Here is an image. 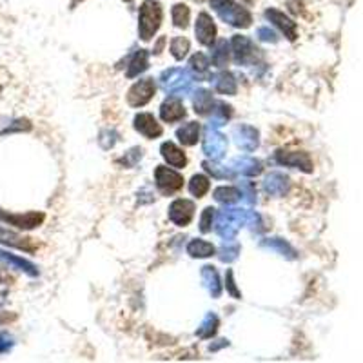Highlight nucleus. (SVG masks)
<instances>
[{
    "label": "nucleus",
    "mask_w": 363,
    "mask_h": 363,
    "mask_svg": "<svg viewBox=\"0 0 363 363\" xmlns=\"http://www.w3.org/2000/svg\"><path fill=\"white\" fill-rule=\"evenodd\" d=\"M232 136L236 138L238 147H242L243 151L252 153L260 144V135H258L256 127L249 126V124H240V126L234 127Z\"/></svg>",
    "instance_id": "2eb2a0df"
},
{
    "label": "nucleus",
    "mask_w": 363,
    "mask_h": 363,
    "mask_svg": "<svg viewBox=\"0 0 363 363\" xmlns=\"http://www.w3.org/2000/svg\"><path fill=\"white\" fill-rule=\"evenodd\" d=\"M189 73H192L197 80H209L211 78V60L204 53L192 55L189 60Z\"/></svg>",
    "instance_id": "5701e85b"
},
{
    "label": "nucleus",
    "mask_w": 363,
    "mask_h": 363,
    "mask_svg": "<svg viewBox=\"0 0 363 363\" xmlns=\"http://www.w3.org/2000/svg\"><path fill=\"white\" fill-rule=\"evenodd\" d=\"M212 10L222 19L226 24L234 25V28H249L252 22V15L245 8L236 4L234 0H211Z\"/></svg>",
    "instance_id": "7ed1b4c3"
},
{
    "label": "nucleus",
    "mask_w": 363,
    "mask_h": 363,
    "mask_svg": "<svg viewBox=\"0 0 363 363\" xmlns=\"http://www.w3.org/2000/svg\"><path fill=\"white\" fill-rule=\"evenodd\" d=\"M200 276H202L204 287L209 291V294L212 298H220V294H222V283H220V276H218L217 269L212 267V265H206V267H202Z\"/></svg>",
    "instance_id": "b1692460"
},
{
    "label": "nucleus",
    "mask_w": 363,
    "mask_h": 363,
    "mask_svg": "<svg viewBox=\"0 0 363 363\" xmlns=\"http://www.w3.org/2000/svg\"><path fill=\"white\" fill-rule=\"evenodd\" d=\"M15 314H10V313H0V323H10L15 320Z\"/></svg>",
    "instance_id": "de8ad7c7"
},
{
    "label": "nucleus",
    "mask_w": 363,
    "mask_h": 363,
    "mask_svg": "<svg viewBox=\"0 0 363 363\" xmlns=\"http://www.w3.org/2000/svg\"><path fill=\"white\" fill-rule=\"evenodd\" d=\"M164 11L158 0H144L138 11V35L142 41H151L160 30Z\"/></svg>",
    "instance_id": "f03ea898"
},
{
    "label": "nucleus",
    "mask_w": 363,
    "mask_h": 363,
    "mask_svg": "<svg viewBox=\"0 0 363 363\" xmlns=\"http://www.w3.org/2000/svg\"><path fill=\"white\" fill-rule=\"evenodd\" d=\"M240 195H242V198L248 204L256 202V187H254L252 182H242V191H240Z\"/></svg>",
    "instance_id": "79ce46f5"
},
{
    "label": "nucleus",
    "mask_w": 363,
    "mask_h": 363,
    "mask_svg": "<svg viewBox=\"0 0 363 363\" xmlns=\"http://www.w3.org/2000/svg\"><path fill=\"white\" fill-rule=\"evenodd\" d=\"M192 217H195V204L186 198H178L169 206V220L175 226L186 227L191 223Z\"/></svg>",
    "instance_id": "f8f14e48"
},
{
    "label": "nucleus",
    "mask_w": 363,
    "mask_h": 363,
    "mask_svg": "<svg viewBox=\"0 0 363 363\" xmlns=\"http://www.w3.org/2000/svg\"><path fill=\"white\" fill-rule=\"evenodd\" d=\"M191 76L189 73L178 67L164 71L160 75V84L166 89V93H169L171 96H182L187 95L191 91Z\"/></svg>",
    "instance_id": "39448f33"
},
{
    "label": "nucleus",
    "mask_w": 363,
    "mask_h": 363,
    "mask_svg": "<svg viewBox=\"0 0 363 363\" xmlns=\"http://www.w3.org/2000/svg\"><path fill=\"white\" fill-rule=\"evenodd\" d=\"M200 131H202V127L198 122H187L177 131V138L180 140V144L187 147L197 146L200 140Z\"/></svg>",
    "instance_id": "a878e982"
},
{
    "label": "nucleus",
    "mask_w": 363,
    "mask_h": 363,
    "mask_svg": "<svg viewBox=\"0 0 363 363\" xmlns=\"http://www.w3.org/2000/svg\"><path fill=\"white\" fill-rule=\"evenodd\" d=\"M256 35H258V38H260V41H263V42H272V44H274V42H278L276 33H274L271 28H267V25H263V28H258Z\"/></svg>",
    "instance_id": "a18cd8bd"
},
{
    "label": "nucleus",
    "mask_w": 363,
    "mask_h": 363,
    "mask_svg": "<svg viewBox=\"0 0 363 363\" xmlns=\"http://www.w3.org/2000/svg\"><path fill=\"white\" fill-rule=\"evenodd\" d=\"M265 19H267V21L271 22L272 25H276L278 30L282 31L283 35L287 36V38L291 42H294L298 38V25H296V22H294L293 19H289V16L285 15V13L274 10V8H269V10L265 11Z\"/></svg>",
    "instance_id": "ddd939ff"
},
{
    "label": "nucleus",
    "mask_w": 363,
    "mask_h": 363,
    "mask_svg": "<svg viewBox=\"0 0 363 363\" xmlns=\"http://www.w3.org/2000/svg\"><path fill=\"white\" fill-rule=\"evenodd\" d=\"M274 160L280 166L294 167V169H300L303 173H313L314 167L311 157L303 151H285V149H280V151L274 153Z\"/></svg>",
    "instance_id": "9d476101"
},
{
    "label": "nucleus",
    "mask_w": 363,
    "mask_h": 363,
    "mask_svg": "<svg viewBox=\"0 0 363 363\" xmlns=\"http://www.w3.org/2000/svg\"><path fill=\"white\" fill-rule=\"evenodd\" d=\"M186 115V107H184V104L178 100L177 96H169L160 106V118L166 122V124H175V122L184 120Z\"/></svg>",
    "instance_id": "f3484780"
},
{
    "label": "nucleus",
    "mask_w": 363,
    "mask_h": 363,
    "mask_svg": "<svg viewBox=\"0 0 363 363\" xmlns=\"http://www.w3.org/2000/svg\"><path fill=\"white\" fill-rule=\"evenodd\" d=\"M231 60V44L227 41H218L211 45V64L212 66L223 67Z\"/></svg>",
    "instance_id": "393cba45"
},
{
    "label": "nucleus",
    "mask_w": 363,
    "mask_h": 363,
    "mask_svg": "<svg viewBox=\"0 0 363 363\" xmlns=\"http://www.w3.org/2000/svg\"><path fill=\"white\" fill-rule=\"evenodd\" d=\"M195 33H197V41L202 45H207V47H211L217 42V25H214V21L209 13L202 11L198 15Z\"/></svg>",
    "instance_id": "4468645a"
},
{
    "label": "nucleus",
    "mask_w": 363,
    "mask_h": 363,
    "mask_svg": "<svg viewBox=\"0 0 363 363\" xmlns=\"http://www.w3.org/2000/svg\"><path fill=\"white\" fill-rule=\"evenodd\" d=\"M214 252H217V248L206 240H191L187 243V254H191L192 258H209Z\"/></svg>",
    "instance_id": "7c9ffc66"
},
{
    "label": "nucleus",
    "mask_w": 363,
    "mask_h": 363,
    "mask_svg": "<svg viewBox=\"0 0 363 363\" xmlns=\"http://www.w3.org/2000/svg\"><path fill=\"white\" fill-rule=\"evenodd\" d=\"M160 153H162V157H164V160H166L171 167H177V169L186 167V164H187L186 153L182 151L177 144H173V142H164L160 147Z\"/></svg>",
    "instance_id": "4be33fe9"
},
{
    "label": "nucleus",
    "mask_w": 363,
    "mask_h": 363,
    "mask_svg": "<svg viewBox=\"0 0 363 363\" xmlns=\"http://www.w3.org/2000/svg\"><path fill=\"white\" fill-rule=\"evenodd\" d=\"M147 67H149V53H147L146 50L136 51L131 60H129V64H127L126 76L127 78H136V76H140L144 71H147Z\"/></svg>",
    "instance_id": "bb28decb"
},
{
    "label": "nucleus",
    "mask_w": 363,
    "mask_h": 363,
    "mask_svg": "<svg viewBox=\"0 0 363 363\" xmlns=\"http://www.w3.org/2000/svg\"><path fill=\"white\" fill-rule=\"evenodd\" d=\"M171 16L177 28L186 30L187 25H189V19H191V11H189V8H187L186 4H177V6H173Z\"/></svg>",
    "instance_id": "c9c22d12"
},
{
    "label": "nucleus",
    "mask_w": 363,
    "mask_h": 363,
    "mask_svg": "<svg viewBox=\"0 0 363 363\" xmlns=\"http://www.w3.org/2000/svg\"><path fill=\"white\" fill-rule=\"evenodd\" d=\"M197 2H206V0H197Z\"/></svg>",
    "instance_id": "3c124183"
},
{
    "label": "nucleus",
    "mask_w": 363,
    "mask_h": 363,
    "mask_svg": "<svg viewBox=\"0 0 363 363\" xmlns=\"http://www.w3.org/2000/svg\"><path fill=\"white\" fill-rule=\"evenodd\" d=\"M202 149L207 157H209V160L220 162L226 157L227 151L226 135H222V133L218 131V129H214V127H207L206 135H204Z\"/></svg>",
    "instance_id": "6e6552de"
},
{
    "label": "nucleus",
    "mask_w": 363,
    "mask_h": 363,
    "mask_svg": "<svg viewBox=\"0 0 363 363\" xmlns=\"http://www.w3.org/2000/svg\"><path fill=\"white\" fill-rule=\"evenodd\" d=\"M209 80L212 82V87H214V91L220 93V95H236V80H234V76H232V73H229V71H220L217 75H211Z\"/></svg>",
    "instance_id": "412c9836"
},
{
    "label": "nucleus",
    "mask_w": 363,
    "mask_h": 363,
    "mask_svg": "<svg viewBox=\"0 0 363 363\" xmlns=\"http://www.w3.org/2000/svg\"><path fill=\"white\" fill-rule=\"evenodd\" d=\"M226 283H227V285H226L227 293L231 294L232 298H236V300H240V298H242V294H240V291H238L236 282H234V274H232V271H227Z\"/></svg>",
    "instance_id": "c03bdc74"
},
{
    "label": "nucleus",
    "mask_w": 363,
    "mask_h": 363,
    "mask_svg": "<svg viewBox=\"0 0 363 363\" xmlns=\"http://www.w3.org/2000/svg\"><path fill=\"white\" fill-rule=\"evenodd\" d=\"M0 260L4 263H8L11 269H16V271L24 272L28 276L31 278L38 276V269H36L35 263L30 262V260H25V258L19 256V254H11V252L0 249Z\"/></svg>",
    "instance_id": "a211bd4d"
},
{
    "label": "nucleus",
    "mask_w": 363,
    "mask_h": 363,
    "mask_svg": "<svg viewBox=\"0 0 363 363\" xmlns=\"http://www.w3.org/2000/svg\"><path fill=\"white\" fill-rule=\"evenodd\" d=\"M0 91H2V86H0Z\"/></svg>",
    "instance_id": "603ef678"
},
{
    "label": "nucleus",
    "mask_w": 363,
    "mask_h": 363,
    "mask_svg": "<svg viewBox=\"0 0 363 363\" xmlns=\"http://www.w3.org/2000/svg\"><path fill=\"white\" fill-rule=\"evenodd\" d=\"M229 345V342L227 340H218V343H214V345H211V351H218V349H222V347H227Z\"/></svg>",
    "instance_id": "09e8293b"
},
{
    "label": "nucleus",
    "mask_w": 363,
    "mask_h": 363,
    "mask_svg": "<svg viewBox=\"0 0 363 363\" xmlns=\"http://www.w3.org/2000/svg\"><path fill=\"white\" fill-rule=\"evenodd\" d=\"M44 220H45L44 212H38V211L10 212V211H4V209H0V223L16 227V229H21V231H31V229H36L38 226H42Z\"/></svg>",
    "instance_id": "423d86ee"
},
{
    "label": "nucleus",
    "mask_w": 363,
    "mask_h": 363,
    "mask_svg": "<svg viewBox=\"0 0 363 363\" xmlns=\"http://www.w3.org/2000/svg\"><path fill=\"white\" fill-rule=\"evenodd\" d=\"M135 129L140 133L142 136H146L149 140H155L158 136H162L164 129L158 124V120L151 113H140L135 116Z\"/></svg>",
    "instance_id": "dca6fc26"
},
{
    "label": "nucleus",
    "mask_w": 363,
    "mask_h": 363,
    "mask_svg": "<svg viewBox=\"0 0 363 363\" xmlns=\"http://www.w3.org/2000/svg\"><path fill=\"white\" fill-rule=\"evenodd\" d=\"M218 325H220V320H218L217 314L207 313L206 318L200 323V327L197 329V336L202 340H209L212 338L218 331Z\"/></svg>",
    "instance_id": "c756f323"
},
{
    "label": "nucleus",
    "mask_w": 363,
    "mask_h": 363,
    "mask_svg": "<svg viewBox=\"0 0 363 363\" xmlns=\"http://www.w3.org/2000/svg\"><path fill=\"white\" fill-rule=\"evenodd\" d=\"M240 254V245L232 240H223V245L220 249V260L222 262H234Z\"/></svg>",
    "instance_id": "58836bf2"
},
{
    "label": "nucleus",
    "mask_w": 363,
    "mask_h": 363,
    "mask_svg": "<svg viewBox=\"0 0 363 363\" xmlns=\"http://www.w3.org/2000/svg\"><path fill=\"white\" fill-rule=\"evenodd\" d=\"M0 243L6 245V248H13L25 252H35L36 249H38V245H36V242L33 238L19 234V232L15 231H10V229H6V227H0Z\"/></svg>",
    "instance_id": "9b49d317"
},
{
    "label": "nucleus",
    "mask_w": 363,
    "mask_h": 363,
    "mask_svg": "<svg viewBox=\"0 0 363 363\" xmlns=\"http://www.w3.org/2000/svg\"><path fill=\"white\" fill-rule=\"evenodd\" d=\"M202 166L212 178H218V180H227V178L234 177V173H232L231 167L220 166V164L214 160H206Z\"/></svg>",
    "instance_id": "72a5a7b5"
},
{
    "label": "nucleus",
    "mask_w": 363,
    "mask_h": 363,
    "mask_svg": "<svg viewBox=\"0 0 363 363\" xmlns=\"http://www.w3.org/2000/svg\"><path fill=\"white\" fill-rule=\"evenodd\" d=\"M157 93V84L155 78H144L133 84L131 89L127 91V104L131 107H144L151 102V98Z\"/></svg>",
    "instance_id": "1a4fd4ad"
},
{
    "label": "nucleus",
    "mask_w": 363,
    "mask_h": 363,
    "mask_svg": "<svg viewBox=\"0 0 363 363\" xmlns=\"http://www.w3.org/2000/svg\"><path fill=\"white\" fill-rule=\"evenodd\" d=\"M214 214H217V209H214V207H207V209H204L202 218H200V231H202L204 234H206V232L212 231Z\"/></svg>",
    "instance_id": "ea45409f"
},
{
    "label": "nucleus",
    "mask_w": 363,
    "mask_h": 363,
    "mask_svg": "<svg viewBox=\"0 0 363 363\" xmlns=\"http://www.w3.org/2000/svg\"><path fill=\"white\" fill-rule=\"evenodd\" d=\"M231 53L238 66H256L262 60V50H258L254 42L248 36L234 35L231 38Z\"/></svg>",
    "instance_id": "20e7f679"
},
{
    "label": "nucleus",
    "mask_w": 363,
    "mask_h": 363,
    "mask_svg": "<svg viewBox=\"0 0 363 363\" xmlns=\"http://www.w3.org/2000/svg\"><path fill=\"white\" fill-rule=\"evenodd\" d=\"M209 187H211V182H209L206 175H195L191 182H189V192L197 198H202L209 191Z\"/></svg>",
    "instance_id": "f704fd0d"
},
{
    "label": "nucleus",
    "mask_w": 363,
    "mask_h": 363,
    "mask_svg": "<svg viewBox=\"0 0 363 363\" xmlns=\"http://www.w3.org/2000/svg\"><path fill=\"white\" fill-rule=\"evenodd\" d=\"M242 2H245V4H252L254 0H242Z\"/></svg>",
    "instance_id": "8fccbe9b"
},
{
    "label": "nucleus",
    "mask_w": 363,
    "mask_h": 363,
    "mask_svg": "<svg viewBox=\"0 0 363 363\" xmlns=\"http://www.w3.org/2000/svg\"><path fill=\"white\" fill-rule=\"evenodd\" d=\"M155 182H157L158 191L166 197L167 195H175L184 187V177L180 173L166 166H158L155 169Z\"/></svg>",
    "instance_id": "0eeeda50"
},
{
    "label": "nucleus",
    "mask_w": 363,
    "mask_h": 363,
    "mask_svg": "<svg viewBox=\"0 0 363 363\" xmlns=\"http://www.w3.org/2000/svg\"><path fill=\"white\" fill-rule=\"evenodd\" d=\"M291 187V182H289V177H285L283 173H271L265 177L263 180V191L271 195V197H285V192L289 191Z\"/></svg>",
    "instance_id": "6ab92c4d"
},
{
    "label": "nucleus",
    "mask_w": 363,
    "mask_h": 363,
    "mask_svg": "<svg viewBox=\"0 0 363 363\" xmlns=\"http://www.w3.org/2000/svg\"><path fill=\"white\" fill-rule=\"evenodd\" d=\"M231 169L234 175H243V177H258L262 173V162L256 160V158L249 157V155H243V157H238L232 160Z\"/></svg>",
    "instance_id": "aec40b11"
},
{
    "label": "nucleus",
    "mask_w": 363,
    "mask_h": 363,
    "mask_svg": "<svg viewBox=\"0 0 363 363\" xmlns=\"http://www.w3.org/2000/svg\"><path fill=\"white\" fill-rule=\"evenodd\" d=\"M31 124L25 118H19V120H11L10 126H6L4 129H0V135H8V133H21V131H30Z\"/></svg>",
    "instance_id": "a19ab883"
},
{
    "label": "nucleus",
    "mask_w": 363,
    "mask_h": 363,
    "mask_svg": "<svg viewBox=\"0 0 363 363\" xmlns=\"http://www.w3.org/2000/svg\"><path fill=\"white\" fill-rule=\"evenodd\" d=\"M262 245L263 248L271 249V251L280 252L282 256L289 258V260H294V258H296V251H294L293 245L285 242V240H282V238H269V240H263Z\"/></svg>",
    "instance_id": "2f4dec72"
},
{
    "label": "nucleus",
    "mask_w": 363,
    "mask_h": 363,
    "mask_svg": "<svg viewBox=\"0 0 363 363\" xmlns=\"http://www.w3.org/2000/svg\"><path fill=\"white\" fill-rule=\"evenodd\" d=\"M212 93L207 89H198L192 96V106H195V111L200 116H207L212 109Z\"/></svg>",
    "instance_id": "c85d7f7f"
},
{
    "label": "nucleus",
    "mask_w": 363,
    "mask_h": 363,
    "mask_svg": "<svg viewBox=\"0 0 363 363\" xmlns=\"http://www.w3.org/2000/svg\"><path fill=\"white\" fill-rule=\"evenodd\" d=\"M13 345H15V340H13V336H11L10 333H6V331H2L0 333V354H8L13 349Z\"/></svg>",
    "instance_id": "37998d69"
},
{
    "label": "nucleus",
    "mask_w": 363,
    "mask_h": 363,
    "mask_svg": "<svg viewBox=\"0 0 363 363\" xmlns=\"http://www.w3.org/2000/svg\"><path fill=\"white\" fill-rule=\"evenodd\" d=\"M209 115H212V120L209 124V127H222L223 124H227V120L232 116V107L227 106L226 102H212V109Z\"/></svg>",
    "instance_id": "cd10ccee"
},
{
    "label": "nucleus",
    "mask_w": 363,
    "mask_h": 363,
    "mask_svg": "<svg viewBox=\"0 0 363 363\" xmlns=\"http://www.w3.org/2000/svg\"><path fill=\"white\" fill-rule=\"evenodd\" d=\"M189 50H191V44H189L186 36H175L171 41V55L177 60H184L187 53H189Z\"/></svg>",
    "instance_id": "e433bc0d"
},
{
    "label": "nucleus",
    "mask_w": 363,
    "mask_h": 363,
    "mask_svg": "<svg viewBox=\"0 0 363 363\" xmlns=\"http://www.w3.org/2000/svg\"><path fill=\"white\" fill-rule=\"evenodd\" d=\"M212 197H214V200L220 204H223V206H232V204H236L240 198H242V195H240V189H236V187H217L214 189V192H212Z\"/></svg>",
    "instance_id": "473e14b6"
},
{
    "label": "nucleus",
    "mask_w": 363,
    "mask_h": 363,
    "mask_svg": "<svg viewBox=\"0 0 363 363\" xmlns=\"http://www.w3.org/2000/svg\"><path fill=\"white\" fill-rule=\"evenodd\" d=\"M252 212L248 209H222L214 214V231L223 238V240H232L236 236V232L243 226H249Z\"/></svg>",
    "instance_id": "f257e3e1"
},
{
    "label": "nucleus",
    "mask_w": 363,
    "mask_h": 363,
    "mask_svg": "<svg viewBox=\"0 0 363 363\" xmlns=\"http://www.w3.org/2000/svg\"><path fill=\"white\" fill-rule=\"evenodd\" d=\"M142 157H144V151H142V147H133L131 151H127L126 155L122 158H118L116 160V164L122 167H127V169H131V167H135L138 162L142 160Z\"/></svg>",
    "instance_id": "4c0bfd02"
},
{
    "label": "nucleus",
    "mask_w": 363,
    "mask_h": 363,
    "mask_svg": "<svg viewBox=\"0 0 363 363\" xmlns=\"http://www.w3.org/2000/svg\"><path fill=\"white\" fill-rule=\"evenodd\" d=\"M166 42H167L166 36H160L157 44H155V50H153V53H155V55H160L162 50H164V45H166Z\"/></svg>",
    "instance_id": "49530a36"
}]
</instances>
